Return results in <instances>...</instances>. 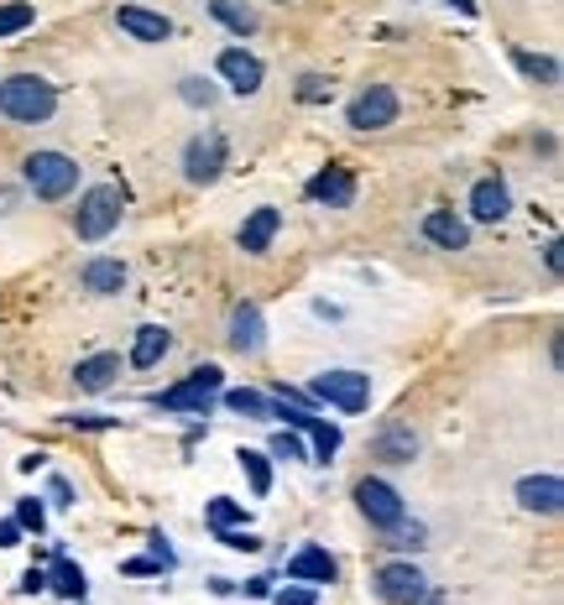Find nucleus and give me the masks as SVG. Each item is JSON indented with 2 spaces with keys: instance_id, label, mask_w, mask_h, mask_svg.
Returning a JSON list of instances; mask_svg holds the SVG:
<instances>
[{
  "instance_id": "1",
  "label": "nucleus",
  "mask_w": 564,
  "mask_h": 605,
  "mask_svg": "<svg viewBox=\"0 0 564 605\" xmlns=\"http://www.w3.org/2000/svg\"><path fill=\"white\" fill-rule=\"evenodd\" d=\"M58 110V90L47 84L43 73H11L0 84V116L22 120V126H43Z\"/></svg>"
},
{
  "instance_id": "2",
  "label": "nucleus",
  "mask_w": 564,
  "mask_h": 605,
  "mask_svg": "<svg viewBox=\"0 0 564 605\" xmlns=\"http://www.w3.org/2000/svg\"><path fill=\"white\" fill-rule=\"evenodd\" d=\"M22 178L37 199L52 204V199H69L73 188H79V163L63 157V152H32V157L22 163Z\"/></svg>"
},
{
  "instance_id": "3",
  "label": "nucleus",
  "mask_w": 564,
  "mask_h": 605,
  "mask_svg": "<svg viewBox=\"0 0 564 605\" xmlns=\"http://www.w3.org/2000/svg\"><path fill=\"white\" fill-rule=\"evenodd\" d=\"M225 392V371L220 366H199V371H188L178 387H167L163 396H152L163 413H210V402Z\"/></svg>"
},
{
  "instance_id": "4",
  "label": "nucleus",
  "mask_w": 564,
  "mask_h": 605,
  "mask_svg": "<svg viewBox=\"0 0 564 605\" xmlns=\"http://www.w3.org/2000/svg\"><path fill=\"white\" fill-rule=\"evenodd\" d=\"M116 225H120V188H110V183L90 188V193L79 199V210H73V230H79V240H105Z\"/></svg>"
},
{
  "instance_id": "5",
  "label": "nucleus",
  "mask_w": 564,
  "mask_h": 605,
  "mask_svg": "<svg viewBox=\"0 0 564 605\" xmlns=\"http://www.w3.org/2000/svg\"><path fill=\"white\" fill-rule=\"evenodd\" d=\"M314 396L329 402V407H340V413H366V402H372V376L325 371V376H314Z\"/></svg>"
},
{
  "instance_id": "6",
  "label": "nucleus",
  "mask_w": 564,
  "mask_h": 605,
  "mask_svg": "<svg viewBox=\"0 0 564 605\" xmlns=\"http://www.w3.org/2000/svg\"><path fill=\"white\" fill-rule=\"evenodd\" d=\"M355 507H361V517L372 522L376 533H387L392 522H402V517H408V507H402L398 486H387L381 475H366V481L355 486Z\"/></svg>"
},
{
  "instance_id": "7",
  "label": "nucleus",
  "mask_w": 564,
  "mask_h": 605,
  "mask_svg": "<svg viewBox=\"0 0 564 605\" xmlns=\"http://www.w3.org/2000/svg\"><path fill=\"white\" fill-rule=\"evenodd\" d=\"M225 173V137L220 131H199L184 146V178L188 183H214Z\"/></svg>"
},
{
  "instance_id": "8",
  "label": "nucleus",
  "mask_w": 564,
  "mask_h": 605,
  "mask_svg": "<svg viewBox=\"0 0 564 605\" xmlns=\"http://www.w3.org/2000/svg\"><path fill=\"white\" fill-rule=\"evenodd\" d=\"M355 131H381V126H392L398 120V94L387 90V84H372V90H361L351 99V110H345Z\"/></svg>"
},
{
  "instance_id": "9",
  "label": "nucleus",
  "mask_w": 564,
  "mask_h": 605,
  "mask_svg": "<svg viewBox=\"0 0 564 605\" xmlns=\"http://www.w3.org/2000/svg\"><path fill=\"white\" fill-rule=\"evenodd\" d=\"M372 584H376V595H381L387 605H419L423 595H428V580H423L413 564H381Z\"/></svg>"
},
{
  "instance_id": "10",
  "label": "nucleus",
  "mask_w": 564,
  "mask_h": 605,
  "mask_svg": "<svg viewBox=\"0 0 564 605\" xmlns=\"http://www.w3.org/2000/svg\"><path fill=\"white\" fill-rule=\"evenodd\" d=\"M220 79H225L235 94H257L261 79H267V69H261L257 52H246V47H225V52H220Z\"/></svg>"
},
{
  "instance_id": "11",
  "label": "nucleus",
  "mask_w": 564,
  "mask_h": 605,
  "mask_svg": "<svg viewBox=\"0 0 564 605\" xmlns=\"http://www.w3.org/2000/svg\"><path fill=\"white\" fill-rule=\"evenodd\" d=\"M423 240H434L439 251H466V246H470V225L455 210H428V214H423Z\"/></svg>"
},
{
  "instance_id": "12",
  "label": "nucleus",
  "mask_w": 564,
  "mask_h": 605,
  "mask_svg": "<svg viewBox=\"0 0 564 605\" xmlns=\"http://www.w3.org/2000/svg\"><path fill=\"white\" fill-rule=\"evenodd\" d=\"M308 199H314V204H329V210H351V204H355L351 167H325V173L308 183Z\"/></svg>"
},
{
  "instance_id": "13",
  "label": "nucleus",
  "mask_w": 564,
  "mask_h": 605,
  "mask_svg": "<svg viewBox=\"0 0 564 605\" xmlns=\"http://www.w3.org/2000/svg\"><path fill=\"white\" fill-rule=\"evenodd\" d=\"M517 501H522L528 512L554 517V512L564 507V486H560V475H522V481H517Z\"/></svg>"
},
{
  "instance_id": "14",
  "label": "nucleus",
  "mask_w": 564,
  "mask_h": 605,
  "mask_svg": "<svg viewBox=\"0 0 564 605\" xmlns=\"http://www.w3.org/2000/svg\"><path fill=\"white\" fill-rule=\"evenodd\" d=\"M334 574H340V564L329 559L325 548H314V543L287 559V580H298V584H334Z\"/></svg>"
},
{
  "instance_id": "15",
  "label": "nucleus",
  "mask_w": 564,
  "mask_h": 605,
  "mask_svg": "<svg viewBox=\"0 0 564 605\" xmlns=\"http://www.w3.org/2000/svg\"><path fill=\"white\" fill-rule=\"evenodd\" d=\"M261 340H267L261 308H257V302H235V313H231V349H240V355H257Z\"/></svg>"
},
{
  "instance_id": "16",
  "label": "nucleus",
  "mask_w": 564,
  "mask_h": 605,
  "mask_svg": "<svg viewBox=\"0 0 564 605\" xmlns=\"http://www.w3.org/2000/svg\"><path fill=\"white\" fill-rule=\"evenodd\" d=\"M116 22H120V32H131L137 43H167V37H173V22L157 16V11H141V5H120Z\"/></svg>"
},
{
  "instance_id": "17",
  "label": "nucleus",
  "mask_w": 564,
  "mask_h": 605,
  "mask_svg": "<svg viewBox=\"0 0 564 605\" xmlns=\"http://www.w3.org/2000/svg\"><path fill=\"white\" fill-rule=\"evenodd\" d=\"M507 210H513V193H507L502 178H481L470 188V214L475 220H507Z\"/></svg>"
},
{
  "instance_id": "18",
  "label": "nucleus",
  "mask_w": 564,
  "mask_h": 605,
  "mask_svg": "<svg viewBox=\"0 0 564 605\" xmlns=\"http://www.w3.org/2000/svg\"><path fill=\"white\" fill-rule=\"evenodd\" d=\"M278 225H282L278 210H251V214H246V225H240V235H235V240H240V251H246V257H261V251L272 246Z\"/></svg>"
},
{
  "instance_id": "19",
  "label": "nucleus",
  "mask_w": 564,
  "mask_h": 605,
  "mask_svg": "<svg viewBox=\"0 0 564 605\" xmlns=\"http://www.w3.org/2000/svg\"><path fill=\"white\" fill-rule=\"evenodd\" d=\"M79 282H84V293L110 298V293H120V287H126V266H120V261H110V257H94V261H84Z\"/></svg>"
},
{
  "instance_id": "20",
  "label": "nucleus",
  "mask_w": 564,
  "mask_h": 605,
  "mask_svg": "<svg viewBox=\"0 0 564 605\" xmlns=\"http://www.w3.org/2000/svg\"><path fill=\"white\" fill-rule=\"evenodd\" d=\"M120 376V355H90V360H79V392H110V381Z\"/></svg>"
},
{
  "instance_id": "21",
  "label": "nucleus",
  "mask_w": 564,
  "mask_h": 605,
  "mask_svg": "<svg viewBox=\"0 0 564 605\" xmlns=\"http://www.w3.org/2000/svg\"><path fill=\"white\" fill-rule=\"evenodd\" d=\"M413 454H419V439H413V428L392 423V428H381V434H376V460H392V465H413Z\"/></svg>"
},
{
  "instance_id": "22",
  "label": "nucleus",
  "mask_w": 564,
  "mask_h": 605,
  "mask_svg": "<svg viewBox=\"0 0 564 605\" xmlns=\"http://www.w3.org/2000/svg\"><path fill=\"white\" fill-rule=\"evenodd\" d=\"M167 345H173V340H167V329H157V324L137 329V345H131V366H137V371H152V366H157V360L167 355Z\"/></svg>"
},
{
  "instance_id": "23",
  "label": "nucleus",
  "mask_w": 564,
  "mask_h": 605,
  "mask_svg": "<svg viewBox=\"0 0 564 605\" xmlns=\"http://www.w3.org/2000/svg\"><path fill=\"white\" fill-rule=\"evenodd\" d=\"M210 16L220 26H231L235 37H251V32H257V11L240 5V0H210Z\"/></svg>"
},
{
  "instance_id": "24",
  "label": "nucleus",
  "mask_w": 564,
  "mask_h": 605,
  "mask_svg": "<svg viewBox=\"0 0 564 605\" xmlns=\"http://www.w3.org/2000/svg\"><path fill=\"white\" fill-rule=\"evenodd\" d=\"M47 590H58L63 601H84V590H90V580H84V569L69 559H58L52 569H47Z\"/></svg>"
},
{
  "instance_id": "25",
  "label": "nucleus",
  "mask_w": 564,
  "mask_h": 605,
  "mask_svg": "<svg viewBox=\"0 0 564 605\" xmlns=\"http://www.w3.org/2000/svg\"><path fill=\"white\" fill-rule=\"evenodd\" d=\"M298 434H308V439H314V454H308V465H329V454L340 449V428H334V423H325V418H314V413H308V423L298 428Z\"/></svg>"
},
{
  "instance_id": "26",
  "label": "nucleus",
  "mask_w": 564,
  "mask_h": 605,
  "mask_svg": "<svg viewBox=\"0 0 564 605\" xmlns=\"http://www.w3.org/2000/svg\"><path fill=\"white\" fill-rule=\"evenodd\" d=\"M225 407L240 413V418H278V402H272V396H261V392H251V387L225 392Z\"/></svg>"
},
{
  "instance_id": "27",
  "label": "nucleus",
  "mask_w": 564,
  "mask_h": 605,
  "mask_svg": "<svg viewBox=\"0 0 564 605\" xmlns=\"http://www.w3.org/2000/svg\"><path fill=\"white\" fill-rule=\"evenodd\" d=\"M235 460H240V470H246V481H251V490H257V496H267V490H272V465H267V454H257V449H240Z\"/></svg>"
},
{
  "instance_id": "28",
  "label": "nucleus",
  "mask_w": 564,
  "mask_h": 605,
  "mask_svg": "<svg viewBox=\"0 0 564 605\" xmlns=\"http://www.w3.org/2000/svg\"><path fill=\"white\" fill-rule=\"evenodd\" d=\"M204 517H210L214 533H225V527H240V522H246V507L231 501V496H214L210 507H204Z\"/></svg>"
},
{
  "instance_id": "29",
  "label": "nucleus",
  "mask_w": 564,
  "mask_h": 605,
  "mask_svg": "<svg viewBox=\"0 0 564 605\" xmlns=\"http://www.w3.org/2000/svg\"><path fill=\"white\" fill-rule=\"evenodd\" d=\"M513 63L528 79H539V84H560V63L554 58H539V52H513Z\"/></svg>"
},
{
  "instance_id": "30",
  "label": "nucleus",
  "mask_w": 564,
  "mask_h": 605,
  "mask_svg": "<svg viewBox=\"0 0 564 605\" xmlns=\"http://www.w3.org/2000/svg\"><path fill=\"white\" fill-rule=\"evenodd\" d=\"M32 22H37V11H32L26 0H11V5H0V37H11V32H26Z\"/></svg>"
},
{
  "instance_id": "31",
  "label": "nucleus",
  "mask_w": 564,
  "mask_h": 605,
  "mask_svg": "<svg viewBox=\"0 0 564 605\" xmlns=\"http://www.w3.org/2000/svg\"><path fill=\"white\" fill-rule=\"evenodd\" d=\"M267 449H272V460H308L304 439H298L293 428H278V434H272V443H267Z\"/></svg>"
},
{
  "instance_id": "32",
  "label": "nucleus",
  "mask_w": 564,
  "mask_h": 605,
  "mask_svg": "<svg viewBox=\"0 0 564 605\" xmlns=\"http://www.w3.org/2000/svg\"><path fill=\"white\" fill-rule=\"evenodd\" d=\"M16 527H22V533H43L47 527V512L37 496H22V501H16Z\"/></svg>"
},
{
  "instance_id": "33",
  "label": "nucleus",
  "mask_w": 564,
  "mask_h": 605,
  "mask_svg": "<svg viewBox=\"0 0 564 605\" xmlns=\"http://www.w3.org/2000/svg\"><path fill=\"white\" fill-rule=\"evenodd\" d=\"M387 548H423V527H419V522L408 527V517L392 522V527H387Z\"/></svg>"
},
{
  "instance_id": "34",
  "label": "nucleus",
  "mask_w": 564,
  "mask_h": 605,
  "mask_svg": "<svg viewBox=\"0 0 564 605\" xmlns=\"http://www.w3.org/2000/svg\"><path fill=\"white\" fill-rule=\"evenodd\" d=\"M178 94H184L188 105H204V110L220 99V90H214V84H204V79H184V84H178Z\"/></svg>"
},
{
  "instance_id": "35",
  "label": "nucleus",
  "mask_w": 564,
  "mask_h": 605,
  "mask_svg": "<svg viewBox=\"0 0 564 605\" xmlns=\"http://www.w3.org/2000/svg\"><path fill=\"white\" fill-rule=\"evenodd\" d=\"M220 543H225V548H235V554H257V548H261V537L257 533H240V527H225V533H220Z\"/></svg>"
},
{
  "instance_id": "36",
  "label": "nucleus",
  "mask_w": 564,
  "mask_h": 605,
  "mask_svg": "<svg viewBox=\"0 0 564 605\" xmlns=\"http://www.w3.org/2000/svg\"><path fill=\"white\" fill-rule=\"evenodd\" d=\"M73 428H90V434H99V428H120V418H105V413H73Z\"/></svg>"
},
{
  "instance_id": "37",
  "label": "nucleus",
  "mask_w": 564,
  "mask_h": 605,
  "mask_svg": "<svg viewBox=\"0 0 564 605\" xmlns=\"http://www.w3.org/2000/svg\"><path fill=\"white\" fill-rule=\"evenodd\" d=\"M278 605H314V590L308 584H287V590H278Z\"/></svg>"
},
{
  "instance_id": "38",
  "label": "nucleus",
  "mask_w": 564,
  "mask_h": 605,
  "mask_svg": "<svg viewBox=\"0 0 564 605\" xmlns=\"http://www.w3.org/2000/svg\"><path fill=\"white\" fill-rule=\"evenodd\" d=\"M325 79H319V73H308V79H304V90H298V99H325Z\"/></svg>"
},
{
  "instance_id": "39",
  "label": "nucleus",
  "mask_w": 564,
  "mask_h": 605,
  "mask_svg": "<svg viewBox=\"0 0 564 605\" xmlns=\"http://www.w3.org/2000/svg\"><path fill=\"white\" fill-rule=\"evenodd\" d=\"M152 554H157V564H163V569H173V564H178V559H173V548H167V537H163V533H152Z\"/></svg>"
},
{
  "instance_id": "40",
  "label": "nucleus",
  "mask_w": 564,
  "mask_h": 605,
  "mask_svg": "<svg viewBox=\"0 0 564 605\" xmlns=\"http://www.w3.org/2000/svg\"><path fill=\"white\" fill-rule=\"evenodd\" d=\"M16 537H22L16 517H5V522H0V548H16Z\"/></svg>"
},
{
  "instance_id": "41",
  "label": "nucleus",
  "mask_w": 564,
  "mask_h": 605,
  "mask_svg": "<svg viewBox=\"0 0 564 605\" xmlns=\"http://www.w3.org/2000/svg\"><path fill=\"white\" fill-rule=\"evenodd\" d=\"M22 590H26V595H37V590H47V574H43V569H26Z\"/></svg>"
},
{
  "instance_id": "42",
  "label": "nucleus",
  "mask_w": 564,
  "mask_h": 605,
  "mask_svg": "<svg viewBox=\"0 0 564 605\" xmlns=\"http://www.w3.org/2000/svg\"><path fill=\"white\" fill-rule=\"evenodd\" d=\"M157 569H163L157 559H131L126 564V574H157Z\"/></svg>"
},
{
  "instance_id": "43",
  "label": "nucleus",
  "mask_w": 564,
  "mask_h": 605,
  "mask_svg": "<svg viewBox=\"0 0 564 605\" xmlns=\"http://www.w3.org/2000/svg\"><path fill=\"white\" fill-rule=\"evenodd\" d=\"M52 501H58V507H69V501H73V486H69V481H52Z\"/></svg>"
},
{
  "instance_id": "44",
  "label": "nucleus",
  "mask_w": 564,
  "mask_h": 605,
  "mask_svg": "<svg viewBox=\"0 0 564 605\" xmlns=\"http://www.w3.org/2000/svg\"><path fill=\"white\" fill-rule=\"evenodd\" d=\"M543 261H549V272H560V240H549V246H543Z\"/></svg>"
},
{
  "instance_id": "45",
  "label": "nucleus",
  "mask_w": 564,
  "mask_h": 605,
  "mask_svg": "<svg viewBox=\"0 0 564 605\" xmlns=\"http://www.w3.org/2000/svg\"><path fill=\"white\" fill-rule=\"evenodd\" d=\"M449 5H460L466 16H475V0H449Z\"/></svg>"
}]
</instances>
